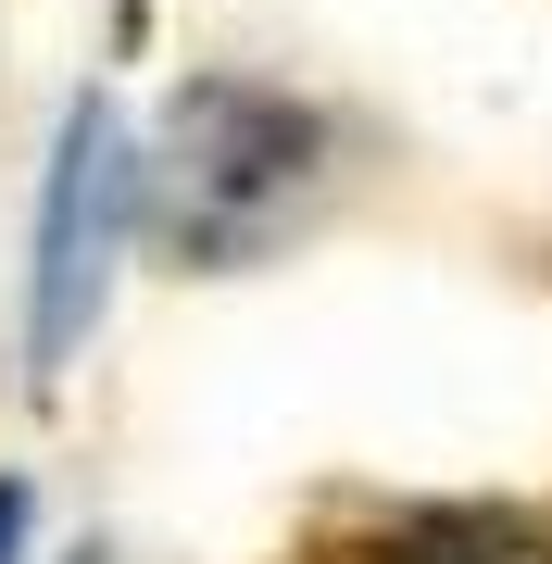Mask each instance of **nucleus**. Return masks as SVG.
Masks as SVG:
<instances>
[{
	"label": "nucleus",
	"mask_w": 552,
	"mask_h": 564,
	"mask_svg": "<svg viewBox=\"0 0 552 564\" xmlns=\"http://www.w3.org/2000/svg\"><path fill=\"white\" fill-rule=\"evenodd\" d=\"M139 214V163L113 151V113L88 101L51 151V202H39V314H25V377H51L76 351L88 302H101V239Z\"/></svg>",
	"instance_id": "1"
},
{
	"label": "nucleus",
	"mask_w": 552,
	"mask_h": 564,
	"mask_svg": "<svg viewBox=\"0 0 552 564\" xmlns=\"http://www.w3.org/2000/svg\"><path fill=\"white\" fill-rule=\"evenodd\" d=\"M327 564H552V514H515V502H402V514L339 527Z\"/></svg>",
	"instance_id": "2"
}]
</instances>
